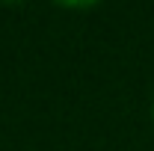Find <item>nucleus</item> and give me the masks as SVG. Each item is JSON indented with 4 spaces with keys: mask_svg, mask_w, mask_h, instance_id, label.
<instances>
[{
    "mask_svg": "<svg viewBox=\"0 0 154 151\" xmlns=\"http://www.w3.org/2000/svg\"><path fill=\"white\" fill-rule=\"evenodd\" d=\"M151 119H154V101H151Z\"/></svg>",
    "mask_w": 154,
    "mask_h": 151,
    "instance_id": "1",
    "label": "nucleus"
}]
</instances>
